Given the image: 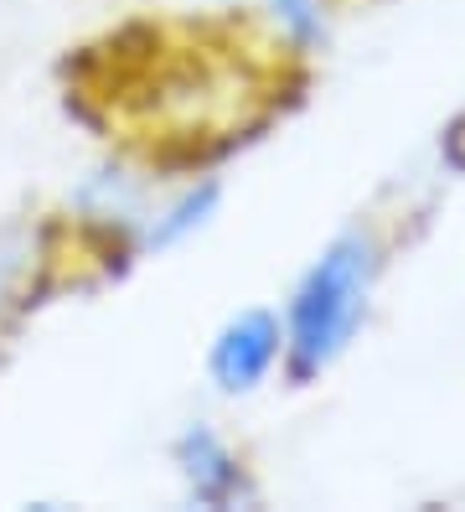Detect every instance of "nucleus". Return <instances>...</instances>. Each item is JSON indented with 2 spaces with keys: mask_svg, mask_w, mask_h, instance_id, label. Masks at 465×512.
Segmentation results:
<instances>
[{
  "mask_svg": "<svg viewBox=\"0 0 465 512\" xmlns=\"http://www.w3.org/2000/svg\"><path fill=\"white\" fill-rule=\"evenodd\" d=\"M378 238L352 228L331 238L321 259L305 269V280L295 285L290 300V331H285V352L295 378H316L331 368L341 352L352 347L357 326L367 316V295L378 280Z\"/></svg>",
  "mask_w": 465,
  "mask_h": 512,
  "instance_id": "f257e3e1",
  "label": "nucleus"
},
{
  "mask_svg": "<svg viewBox=\"0 0 465 512\" xmlns=\"http://www.w3.org/2000/svg\"><path fill=\"white\" fill-rule=\"evenodd\" d=\"M279 352H285V326H279L274 311L254 306V311H238L223 331H217L207 373L223 394H254V388L274 373Z\"/></svg>",
  "mask_w": 465,
  "mask_h": 512,
  "instance_id": "f03ea898",
  "label": "nucleus"
},
{
  "mask_svg": "<svg viewBox=\"0 0 465 512\" xmlns=\"http://www.w3.org/2000/svg\"><path fill=\"white\" fill-rule=\"evenodd\" d=\"M176 466H181L186 487H192V497L202 507H233L238 497H248L238 456L228 450V440L207 425H192L176 440Z\"/></svg>",
  "mask_w": 465,
  "mask_h": 512,
  "instance_id": "7ed1b4c3",
  "label": "nucleus"
},
{
  "mask_svg": "<svg viewBox=\"0 0 465 512\" xmlns=\"http://www.w3.org/2000/svg\"><path fill=\"white\" fill-rule=\"evenodd\" d=\"M217 197H223V192H217V182H197V187H186V192L166 207V213L150 223L145 244H150V249H171V244H181V238H192V233L217 213Z\"/></svg>",
  "mask_w": 465,
  "mask_h": 512,
  "instance_id": "20e7f679",
  "label": "nucleus"
},
{
  "mask_svg": "<svg viewBox=\"0 0 465 512\" xmlns=\"http://www.w3.org/2000/svg\"><path fill=\"white\" fill-rule=\"evenodd\" d=\"M274 21L285 26L295 42H316L321 37V0H269Z\"/></svg>",
  "mask_w": 465,
  "mask_h": 512,
  "instance_id": "39448f33",
  "label": "nucleus"
},
{
  "mask_svg": "<svg viewBox=\"0 0 465 512\" xmlns=\"http://www.w3.org/2000/svg\"><path fill=\"white\" fill-rule=\"evenodd\" d=\"M450 140H465V119H460V125H455V130H450Z\"/></svg>",
  "mask_w": 465,
  "mask_h": 512,
  "instance_id": "423d86ee",
  "label": "nucleus"
}]
</instances>
